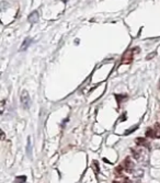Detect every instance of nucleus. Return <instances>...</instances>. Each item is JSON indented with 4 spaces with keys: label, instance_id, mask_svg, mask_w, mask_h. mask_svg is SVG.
Instances as JSON below:
<instances>
[{
    "label": "nucleus",
    "instance_id": "nucleus-1",
    "mask_svg": "<svg viewBox=\"0 0 160 183\" xmlns=\"http://www.w3.org/2000/svg\"><path fill=\"white\" fill-rule=\"evenodd\" d=\"M136 51V48L134 49H130L127 51L126 53L123 55L122 59H121V64H124V65H127V64H130L133 61V57H134V52Z\"/></svg>",
    "mask_w": 160,
    "mask_h": 183
},
{
    "label": "nucleus",
    "instance_id": "nucleus-2",
    "mask_svg": "<svg viewBox=\"0 0 160 183\" xmlns=\"http://www.w3.org/2000/svg\"><path fill=\"white\" fill-rule=\"evenodd\" d=\"M21 103L24 109H29L30 105V97H29V93L26 90H23L21 93Z\"/></svg>",
    "mask_w": 160,
    "mask_h": 183
},
{
    "label": "nucleus",
    "instance_id": "nucleus-3",
    "mask_svg": "<svg viewBox=\"0 0 160 183\" xmlns=\"http://www.w3.org/2000/svg\"><path fill=\"white\" fill-rule=\"evenodd\" d=\"M135 142H136V144L138 146H144V147H150V144H149V142H147L145 138H142V137H138L135 139Z\"/></svg>",
    "mask_w": 160,
    "mask_h": 183
},
{
    "label": "nucleus",
    "instance_id": "nucleus-4",
    "mask_svg": "<svg viewBox=\"0 0 160 183\" xmlns=\"http://www.w3.org/2000/svg\"><path fill=\"white\" fill-rule=\"evenodd\" d=\"M28 20H29V22L32 23V24H33V23H35V22H38V11H33V12L29 15Z\"/></svg>",
    "mask_w": 160,
    "mask_h": 183
},
{
    "label": "nucleus",
    "instance_id": "nucleus-5",
    "mask_svg": "<svg viewBox=\"0 0 160 183\" xmlns=\"http://www.w3.org/2000/svg\"><path fill=\"white\" fill-rule=\"evenodd\" d=\"M123 167H124V169H126L127 171H132V169L130 168H133L134 167V165L132 163V161H130V158H126L125 159V161H124V163H123Z\"/></svg>",
    "mask_w": 160,
    "mask_h": 183
},
{
    "label": "nucleus",
    "instance_id": "nucleus-6",
    "mask_svg": "<svg viewBox=\"0 0 160 183\" xmlns=\"http://www.w3.org/2000/svg\"><path fill=\"white\" fill-rule=\"evenodd\" d=\"M32 43V38H25L24 39V42L22 43V46L20 47V51H25L29 46H30V44Z\"/></svg>",
    "mask_w": 160,
    "mask_h": 183
},
{
    "label": "nucleus",
    "instance_id": "nucleus-7",
    "mask_svg": "<svg viewBox=\"0 0 160 183\" xmlns=\"http://www.w3.org/2000/svg\"><path fill=\"white\" fill-rule=\"evenodd\" d=\"M146 136L149 138H156V135H155V130L153 127H150L146 130Z\"/></svg>",
    "mask_w": 160,
    "mask_h": 183
},
{
    "label": "nucleus",
    "instance_id": "nucleus-8",
    "mask_svg": "<svg viewBox=\"0 0 160 183\" xmlns=\"http://www.w3.org/2000/svg\"><path fill=\"white\" fill-rule=\"evenodd\" d=\"M153 130H155V135H156V138H160V125L158 124V123H156V124H155Z\"/></svg>",
    "mask_w": 160,
    "mask_h": 183
},
{
    "label": "nucleus",
    "instance_id": "nucleus-9",
    "mask_svg": "<svg viewBox=\"0 0 160 183\" xmlns=\"http://www.w3.org/2000/svg\"><path fill=\"white\" fill-rule=\"evenodd\" d=\"M25 181H26V176H16L13 183H24Z\"/></svg>",
    "mask_w": 160,
    "mask_h": 183
},
{
    "label": "nucleus",
    "instance_id": "nucleus-10",
    "mask_svg": "<svg viewBox=\"0 0 160 183\" xmlns=\"http://www.w3.org/2000/svg\"><path fill=\"white\" fill-rule=\"evenodd\" d=\"M115 97H116L115 99H116V101H117V103H119V104L121 103V101H122V100L126 99V95H122V94H120V95L117 94V95H115Z\"/></svg>",
    "mask_w": 160,
    "mask_h": 183
},
{
    "label": "nucleus",
    "instance_id": "nucleus-11",
    "mask_svg": "<svg viewBox=\"0 0 160 183\" xmlns=\"http://www.w3.org/2000/svg\"><path fill=\"white\" fill-rule=\"evenodd\" d=\"M93 167H94V168H93L94 169V171L98 173V172H99V163H98L97 161H93Z\"/></svg>",
    "mask_w": 160,
    "mask_h": 183
},
{
    "label": "nucleus",
    "instance_id": "nucleus-12",
    "mask_svg": "<svg viewBox=\"0 0 160 183\" xmlns=\"http://www.w3.org/2000/svg\"><path fill=\"white\" fill-rule=\"evenodd\" d=\"M135 130H137V126H135V127H133V128H130V130H127L125 132V135H128V134H130V132H134Z\"/></svg>",
    "mask_w": 160,
    "mask_h": 183
},
{
    "label": "nucleus",
    "instance_id": "nucleus-13",
    "mask_svg": "<svg viewBox=\"0 0 160 183\" xmlns=\"http://www.w3.org/2000/svg\"><path fill=\"white\" fill-rule=\"evenodd\" d=\"M155 56H156V52H153V53H151L150 55H148V56L146 57V59H147V61H149V59H151V58L155 57Z\"/></svg>",
    "mask_w": 160,
    "mask_h": 183
},
{
    "label": "nucleus",
    "instance_id": "nucleus-14",
    "mask_svg": "<svg viewBox=\"0 0 160 183\" xmlns=\"http://www.w3.org/2000/svg\"><path fill=\"white\" fill-rule=\"evenodd\" d=\"M3 109H5V100L1 102V113L3 112Z\"/></svg>",
    "mask_w": 160,
    "mask_h": 183
},
{
    "label": "nucleus",
    "instance_id": "nucleus-15",
    "mask_svg": "<svg viewBox=\"0 0 160 183\" xmlns=\"http://www.w3.org/2000/svg\"><path fill=\"white\" fill-rule=\"evenodd\" d=\"M61 1H63L64 3H66V2H67V0H61Z\"/></svg>",
    "mask_w": 160,
    "mask_h": 183
},
{
    "label": "nucleus",
    "instance_id": "nucleus-16",
    "mask_svg": "<svg viewBox=\"0 0 160 183\" xmlns=\"http://www.w3.org/2000/svg\"><path fill=\"white\" fill-rule=\"evenodd\" d=\"M113 183H119V182H116V181H115V182H113Z\"/></svg>",
    "mask_w": 160,
    "mask_h": 183
}]
</instances>
